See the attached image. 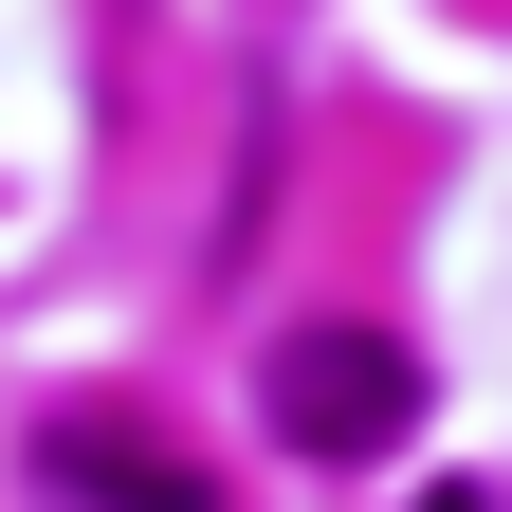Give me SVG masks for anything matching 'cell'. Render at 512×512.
Instances as JSON below:
<instances>
[{
    "instance_id": "obj_1",
    "label": "cell",
    "mask_w": 512,
    "mask_h": 512,
    "mask_svg": "<svg viewBox=\"0 0 512 512\" xmlns=\"http://www.w3.org/2000/svg\"><path fill=\"white\" fill-rule=\"evenodd\" d=\"M403 421H421L403 330H275V439L293 458H384Z\"/></svg>"
},
{
    "instance_id": "obj_2",
    "label": "cell",
    "mask_w": 512,
    "mask_h": 512,
    "mask_svg": "<svg viewBox=\"0 0 512 512\" xmlns=\"http://www.w3.org/2000/svg\"><path fill=\"white\" fill-rule=\"evenodd\" d=\"M37 512H220V494L183 476L165 439H128V421H55L37 439Z\"/></svg>"
}]
</instances>
